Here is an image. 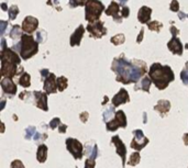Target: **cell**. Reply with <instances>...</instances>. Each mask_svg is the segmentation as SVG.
Listing matches in <instances>:
<instances>
[{
  "label": "cell",
  "instance_id": "1",
  "mask_svg": "<svg viewBox=\"0 0 188 168\" xmlns=\"http://www.w3.org/2000/svg\"><path fill=\"white\" fill-rule=\"evenodd\" d=\"M150 78L159 89H165L174 80V73L169 66H162L161 64H153L150 68Z\"/></svg>",
  "mask_w": 188,
  "mask_h": 168
},
{
  "label": "cell",
  "instance_id": "2",
  "mask_svg": "<svg viewBox=\"0 0 188 168\" xmlns=\"http://www.w3.org/2000/svg\"><path fill=\"white\" fill-rule=\"evenodd\" d=\"M133 65L124 58H117L112 64V70L117 73V80L123 84H130Z\"/></svg>",
  "mask_w": 188,
  "mask_h": 168
},
{
  "label": "cell",
  "instance_id": "3",
  "mask_svg": "<svg viewBox=\"0 0 188 168\" xmlns=\"http://www.w3.org/2000/svg\"><path fill=\"white\" fill-rule=\"evenodd\" d=\"M21 47H20V54L23 60H28V58L32 57L34 54L38 53L39 46H38V42L34 41V38L31 35H27L23 34L21 38Z\"/></svg>",
  "mask_w": 188,
  "mask_h": 168
},
{
  "label": "cell",
  "instance_id": "4",
  "mask_svg": "<svg viewBox=\"0 0 188 168\" xmlns=\"http://www.w3.org/2000/svg\"><path fill=\"white\" fill-rule=\"evenodd\" d=\"M104 11V5L99 0H88L86 3V20L90 23L96 22Z\"/></svg>",
  "mask_w": 188,
  "mask_h": 168
},
{
  "label": "cell",
  "instance_id": "5",
  "mask_svg": "<svg viewBox=\"0 0 188 168\" xmlns=\"http://www.w3.org/2000/svg\"><path fill=\"white\" fill-rule=\"evenodd\" d=\"M127 126V117H125L124 112L119 110L116 113L114 119L109 121L107 123V130L108 131H116L118 127H125Z\"/></svg>",
  "mask_w": 188,
  "mask_h": 168
},
{
  "label": "cell",
  "instance_id": "6",
  "mask_svg": "<svg viewBox=\"0 0 188 168\" xmlns=\"http://www.w3.org/2000/svg\"><path fill=\"white\" fill-rule=\"evenodd\" d=\"M66 147L75 159H80L83 156V145L79 141L75 139H66Z\"/></svg>",
  "mask_w": 188,
  "mask_h": 168
},
{
  "label": "cell",
  "instance_id": "7",
  "mask_svg": "<svg viewBox=\"0 0 188 168\" xmlns=\"http://www.w3.org/2000/svg\"><path fill=\"white\" fill-rule=\"evenodd\" d=\"M133 134H134V139L131 142V147L137 149V151H140L149 143V139L144 136V134H143V132L141 130H135L133 132Z\"/></svg>",
  "mask_w": 188,
  "mask_h": 168
},
{
  "label": "cell",
  "instance_id": "8",
  "mask_svg": "<svg viewBox=\"0 0 188 168\" xmlns=\"http://www.w3.org/2000/svg\"><path fill=\"white\" fill-rule=\"evenodd\" d=\"M18 74L17 65L13 63H9L7 60H1V76L6 78H12Z\"/></svg>",
  "mask_w": 188,
  "mask_h": 168
},
{
  "label": "cell",
  "instance_id": "9",
  "mask_svg": "<svg viewBox=\"0 0 188 168\" xmlns=\"http://www.w3.org/2000/svg\"><path fill=\"white\" fill-rule=\"evenodd\" d=\"M87 30L92 34V36L97 38H100L102 35L107 33V30L104 28V23L102 22H95L92 24H88Z\"/></svg>",
  "mask_w": 188,
  "mask_h": 168
},
{
  "label": "cell",
  "instance_id": "10",
  "mask_svg": "<svg viewBox=\"0 0 188 168\" xmlns=\"http://www.w3.org/2000/svg\"><path fill=\"white\" fill-rule=\"evenodd\" d=\"M111 142L114 144L116 146V151H117V154H119L122 158V165L124 166L125 165V156H127V148H125L124 144L122 143V141L120 139L119 136H114Z\"/></svg>",
  "mask_w": 188,
  "mask_h": 168
},
{
  "label": "cell",
  "instance_id": "11",
  "mask_svg": "<svg viewBox=\"0 0 188 168\" xmlns=\"http://www.w3.org/2000/svg\"><path fill=\"white\" fill-rule=\"evenodd\" d=\"M44 90L46 94H54L57 90V82L55 79V75L50 74L48 77L44 80Z\"/></svg>",
  "mask_w": 188,
  "mask_h": 168
},
{
  "label": "cell",
  "instance_id": "12",
  "mask_svg": "<svg viewBox=\"0 0 188 168\" xmlns=\"http://www.w3.org/2000/svg\"><path fill=\"white\" fill-rule=\"evenodd\" d=\"M38 25H39L38 19H35L33 17H27L24 19L23 23H22V29L27 33H32V32H34L38 29Z\"/></svg>",
  "mask_w": 188,
  "mask_h": 168
},
{
  "label": "cell",
  "instance_id": "13",
  "mask_svg": "<svg viewBox=\"0 0 188 168\" xmlns=\"http://www.w3.org/2000/svg\"><path fill=\"white\" fill-rule=\"evenodd\" d=\"M1 60H7L9 63H13L16 65H19L20 64V58L18 56V54L16 52L11 50H5L1 52Z\"/></svg>",
  "mask_w": 188,
  "mask_h": 168
},
{
  "label": "cell",
  "instance_id": "14",
  "mask_svg": "<svg viewBox=\"0 0 188 168\" xmlns=\"http://www.w3.org/2000/svg\"><path fill=\"white\" fill-rule=\"evenodd\" d=\"M34 97L36 99V107L43 111H47L48 107H47V96H46V94L40 91H34Z\"/></svg>",
  "mask_w": 188,
  "mask_h": 168
},
{
  "label": "cell",
  "instance_id": "15",
  "mask_svg": "<svg viewBox=\"0 0 188 168\" xmlns=\"http://www.w3.org/2000/svg\"><path fill=\"white\" fill-rule=\"evenodd\" d=\"M167 47L169 48V51H172L173 54H177V55H181L183 54V45H181V41L176 36H173V38L167 44Z\"/></svg>",
  "mask_w": 188,
  "mask_h": 168
},
{
  "label": "cell",
  "instance_id": "16",
  "mask_svg": "<svg viewBox=\"0 0 188 168\" xmlns=\"http://www.w3.org/2000/svg\"><path fill=\"white\" fill-rule=\"evenodd\" d=\"M129 101V95H128V91L125 90V89H120V91L112 99V104L114 107H118L122 103H125Z\"/></svg>",
  "mask_w": 188,
  "mask_h": 168
},
{
  "label": "cell",
  "instance_id": "17",
  "mask_svg": "<svg viewBox=\"0 0 188 168\" xmlns=\"http://www.w3.org/2000/svg\"><path fill=\"white\" fill-rule=\"evenodd\" d=\"M1 87H2V90L6 94L15 95L17 92V86L15 85V82H12L11 78H3L1 80Z\"/></svg>",
  "mask_w": 188,
  "mask_h": 168
},
{
  "label": "cell",
  "instance_id": "18",
  "mask_svg": "<svg viewBox=\"0 0 188 168\" xmlns=\"http://www.w3.org/2000/svg\"><path fill=\"white\" fill-rule=\"evenodd\" d=\"M84 27L83 25H79L76 31L73 33V35L70 36V46H75V45H79L80 41H82V38L84 35Z\"/></svg>",
  "mask_w": 188,
  "mask_h": 168
},
{
  "label": "cell",
  "instance_id": "19",
  "mask_svg": "<svg viewBox=\"0 0 188 168\" xmlns=\"http://www.w3.org/2000/svg\"><path fill=\"white\" fill-rule=\"evenodd\" d=\"M151 13H152V9L149 7H142L139 11V15L137 19L141 23H146L151 18Z\"/></svg>",
  "mask_w": 188,
  "mask_h": 168
},
{
  "label": "cell",
  "instance_id": "20",
  "mask_svg": "<svg viewBox=\"0 0 188 168\" xmlns=\"http://www.w3.org/2000/svg\"><path fill=\"white\" fill-rule=\"evenodd\" d=\"M169 109H171V103H169V101H167V100L159 101L156 106L154 107V110L157 111V112H159L162 115L166 114V113L169 111Z\"/></svg>",
  "mask_w": 188,
  "mask_h": 168
},
{
  "label": "cell",
  "instance_id": "21",
  "mask_svg": "<svg viewBox=\"0 0 188 168\" xmlns=\"http://www.w3.org/2000/svg\"><path fill=\"white\" fill-rule=\"evenodd\" d=\"M119 12V5L114 1L110 3V6L108 7V9L106 10V15H114V19H116L117 22H121V18L118 17Z\"/></svg>",
  "mask_w": 188,
  "mask_h": 168
},
{
  "label": "cell",
  "instance_id": "22",
  "mask_svg": "<svg viewBox=\"0 0 188 168\" xmlns=\"http://www.w3.org/2000/svg\"><path fill=\"white\" fill-rule=\"evenodd\" d=\"M46 156H47V147L46 145L42 144L39 146L38 148V153H36V158L40 163H45L46 161Z\"/></svg>",
  "mask_w": 188,
  "mask_h": 168
},
{
  "label": "cell",
  "instance_id": "23",
  "mask_svg": "<svg viewBox=\"0 0 188 168\" xmlns=\"http://www.w3.org/2000/svg\"><path fill=\"white\" fill-rule=\"evenodd\" d=\"M19 84H20V86L24 87V88L30 87V85H31V78H30V75L27 74V73H24V74L20 77Z\"/></svg>",
  "mask_w": 188,
  "mask_h": 168
},
{
  "label": "cell",
  "instance_id": "24",
  "mask_svg": "<svg viewBox=\"0 0 188 168\" xmlns=\"http://www.w3.org/2000/svg\"><path fill=\"white\" fill-rule=\"evenodd\" d=\"M56 82H57V89L60 91H64L66 89V87H67V79H66L65 77H60L56 80Z\"/></svg>",
  "mask_w": 188,
  "mask_h": 168
},
{
  "label": "cell",
  "instance_id": "25",
  "mask_svg": "<svg viewBox=\"0 0 188 168\" xmlns=\"http://www.w3.org/2000/svg\"><path fill=\"white\" fill-rule=\"evenodd\" d=\"M150 86H151V78L150 77H144L141 82V88L144 91H150Z\"/></svg>",
  "mask_w": 188,
  "mask_h": 168
},
{
  "label": "cell",
  "instance_id": "26",
  "mask_svg": "<svg viewBox=\"0 0 188 168\" xmlns=\"http://www.w3.org/2000/svg\"><path fill=\"white\" fill-rule=\"evenodd\" d=\"M140 161V154L139 153H133L130 156V161H129V165L131 166H135L139 164Z\"/></svg>",
  "mask_w": 188,
  "mask_h": 168
},
{
  "label": "cell",
  "instance_id": "27",
  "mask_svg": "<svg viewBox=\"0 0 188 168\" xmlns=\"http://www.w3.org/2000/svg\"><path fill=\"white\" fill-rule=\"evenodd\" d=\"M114 113V107H110L107 111H105L104 114H102V118H104L105 122L108 123V120L110 119V117Z\"/></svg>",
  "mask_w": 188,
  "mask_h": 168
},
{
  "label": "cell",
  "instance_id": "28",
  "mask_svg": "<svg viewBox=\"0 0 188 168\" xmlns=\"http://www.w3.org/2000/svg\"><path fill=\"white\" fill-rule=\"evenodd\" d=\"M111 42L114 44V45H119V44H122L124 42V35L123 34H118V35L114 36L111 38Z\"/></svg>",
  "mask_w": 188,
  "mask_h": 168
},
{
  "label": "cell",
  "instance_id": "29",
  "mask_svg": "<svg viewBox=\"0 0 188 168\" xmlns=\"http://www.w3.org/2000/svg\"><path fill=\"white\" fill-rule=\"evenodd\" d=\"M9 18L10 20H15L16 17L18 15V13H19V9H18L17 6H12L11 8L9 9Z\"/></svg>",
  "mask_w": 188,
  "mask_h": 168
},
{
  "label": "cell",
  "instance_id": "30",
  "mask_svg": "<svg viewBox=\"0 0 188 168\" xmlns=\"http://www.w3.org/2000/svg\"><path fill=\"white\" fill-rule=\"evenodd\" d=\"M147 25H149V29L152 30V31H157V32H159V30L162 29V24L159 23V22H157V21L151 22V23H149Z\"/></svg>",
  "mask_w": 188,
  "mask_h": 168
},
{
  "label": "cell",
  "instance_id": "31",
  "mask_svg": "<svg viewBox=\"0 0 188 168\" xmlns=\"http://www.w3.org/2000/svg\"><path fill=\"white\" fill-rule=\"evenodd\" d=\"M21 35V32H20V28L18 27V25H15V27L12 28L11 30V33H10V38H18L19 36Z\"/></svg>",
  "mask_w": 188,
  "mask_h": 168
},
{
  "label": "cell",
  "instance_id": "32",
  "mask_svg": "<svg viewBox=\"0 0 188 168\" xmlns=\"http://www.w3.org/2000/svg\"><path fill=\"white\" fill-rule=\"evenodd\" d=\"M36 129L34 126H30V127H28L27 130H25V139H31L32 136H34V135L36 134Z\"/></svg>",
  "mask_w": 188,
  "mask_h": 168
},
{
  "label": "cell",
  "instance_id": "33",
  "mask_svg": "<svg viewBox=\"0 0 188 168\" xmlns=\"http://www.w3.org/2000/svg\"><path fill=\"white\" fill-rule=\"evenodd\" d=\"M87 1H88V0H70L69 5H70V7L75 8L76 6H78V5H79V6L86 5Z\"/></svg>",
  "mask_w": 188,
  "mask_h": 168
},
{
  "label": "cell",
  "instance_id": "34",
  "mask_svg": "<svg viewBox=\"0 0 188 168\" xmlns=\"http://www.w3.org/2000/svg\"><path fill=\"white\" fill-rule=\"evenodd\" d=\"M181 82H184V85H186V86H187V85H188V70L184 69L183 72H181Z\"/></svg>",
  "mask_w": 188,
  "mask_h": 168
},
{
  "label": "cell",
  "instance_id": "35",
  "mask_svg": "<svg viewBox=\"0 0 188 168\" xmlns=\"http://www.w3.org/2000/svg\"><path fill=\"white\" fill-rule=\"evenodd\" d=\"M45 32L43 31H40L36 33V42L38 43H41V42H44V40H45Z\"/></svg>",
  "mask_w": 188,
  "mask_h": 168
},
{
  "label": "cell",
  "instance_id": "36",
  "mask_svg": "<svg viewBox=\"0 0 188 168\" xmlns=\"http://www.w3.org/2000/svg\"><path fill=\"white\" fill-rule=\"evenodd\" d=\"M171 10L174 12H178L179 11V3L177 0H173L171 3Z\"/></svg>",
  "mask_w": 188,
  "mask_h": 168
},
{
  "label": "cell",
  "instance_id": "37",
  "mask_svg": "<svg viewBox=\"0 0 188 168\" xmlns=\"http://www.w3.org/2000/svg\"><path fill=\"white\" fill-rule=\"evenodd\" d=\"M11 168H24L21 161H13L11 163Z\"/></svg>",
  "mask_w": 188,
  "mask_h": 168
},
{
  "label": "cell",
  "instance_id": "38",
  "mask_svg": "<svg viewBox=\"0 0 188 168\" xmlns=\"http://www.w3.org/2000/svg\"><path fill=\"white\" fill-rule=\"evenodd\" d=\"M58 124H60V120L58 118H55L50 122V127H51V129H55Z\"/></svg>",
  "mask_w": 188,
  "mask_h": 168
},
{
  "label": "cell",
  "instance_id": "39",
  "mask_svg": "<svg viewBox=\"0 0 188 168\" xmlns=\"http://www.w3.org/2000/svg\"><path fill=\"white\" fill-rule=\"evenodd\" d=\"M97 155H98V147H97V145H95L94 148H92V152L90 153V159L95 161L97 158Z\"/></svg>",
  "mask_w": 188,
  "mask_h": 168
},
{
  "label": "cell",
  "instance_id": "40",
  "mask_svg": "<svg viewBox=\"0 0 188 168\" xmlns=\"http://www.w3.org/2000/svg\"><path fill=\"white\" fill-rule=\"evenodd\" d=\"M85 168H95V161L92 159H87L85 163Z\"/></svg>",
  "mask_w": 188,
  "mask_h": 168
},
{
  "label": "cell",
  "instance_id": "41",
  "mask_svg": "<svg viewBox=\"0 0 188 168\" xmlns=\"http://www.w3.org/2000/svg\"><path fill=\"white\" fill-rule=\"evenodd\" d=\"M129 12H130V10H129L128 7H123L122 8V17L123 18H128L129 17Z\"/></svg>",
  "mask_w": 188,
  "mask_h": 168
},
{
  "label": "cell",
  "instance_id": "42",
  "mask_svg": "<svg viewBox=\"0 0 188 168\" xmlns=\"http://www.w3.org/2000/svg\"><path fill=\"white\" fill-rule=\"evenodd\" d=\"M79 118H80V120H82L83 122H86L87 119H88V112H83L82 114L79 115Z\"/></svg>",
  "mask_w": 188,
  "mask_h": 168
},
{
  "label": "cell",
  "instance_id": "43",
  "mask_svg": "<svg viewBox=\"0 0 188 168\" xmlns=\"http://www.w3.org/2000/svg\"><path fill=\"white\" fill-rule=\"evenodd\" d=\"M41 75H42V77H43V80H45L46 78L48 77V75H50V73H48L47 69H42L41 70Z\"/></svg>",
  "mask_w": 188,
  "mask_h": 168
},
{
  "label": "cell",
  "instance_id": "44",
  "mask_svg": "<svg viewBox=\"0 0 188 168\" xmlns=\"http://www.w3.org/2000/svg\"><path fill=\"white\" fill-rule=\"evenodd\" d=\"M34 141H39V139H42L41 137H46V134H44V135H42V134H40V133H38L36 132V134L34 135Z\"/></svg>",
  "mask_w": 188,
  "mask_h": 168
},
{
  "label": "cell",
  "instance_id": "45",
  "mask_svg": "<svg viewBox=\"0 0 188 168\" xmlns=\"http://www.w3.org/2000/svg\"><path fill=\"white\" fill-rule=\"evenodd\" d=\"M0 25H1V34H3V33H5L6 27H7V22L1 21V22H0Z\"/></svg>",
  "mask_w": 188,
  "mask_h": 168
},
{
  "label": "cell",
  "instance_id": "46",
  "mask_svg": "<svg viewBox=\"0 0 188 168\" xmlns=\"http://www.w3.org/2000/svg\"><path fill=\"white\" fill-rule=\"evenodd\" d=\"M66 129H67V125H65V124L60 125V133H65Z\"/></svg>",
  "mask_w": 188,
  "mask_h": 168
},
{
  "label": "cell",
  "instance_id": "47",
  "mask_svg": "<svg viewBox=\"0 0 188 168\" xmlns=\"http://www.w3.org/2000/svg\"><path fill=\"white\" fill-rule=\"evenodd\" d=\"M171 32H172V34H173L174 36H176L177 33H178V30H177L175 27H172V28H171Z\"/></svg>",
  "mask_w": 188,
  "mask_h": 168
},
{
  "label": "cell",
  "instance_id": "48",
  "mask_svg": "<svg viewBox=\"0 0 188 168\" xmlns=\"http://www.w3.org/2000/svg\"><path fill=\"white\" fill-rule=\"evenodd\" d=\"M143 33H144V31L143 30H141V32H140V34H139V36H137V43H141V40H142V38H143Z\"/></svg>",
  "mask_w": 188,
  "mask_h": 168
},
{
  "label": "cell",
  "instance_id": "49",
  "mask_svg": "<svg viewBox=\"0 0 188 168\" xmlns=\"http://www.w3.org/2000/svg\"><path fill=\"white\" fill-rule=\"evenodd\" d=\"M184 143H185V145H188V134L184 135Z\"/></svg>",
  "mask_w": 188,
  "mask_h": 168
},
{
  "label": "cell",
  "instance_id": "50",
  "mask_svg": "<svg viewBox=\"0 0 188 168\" xmlns=\"http://www.w3.org/2000/svg\"><path fill=\"white\" fill-rule=\"evenodd\" d=\"M1 44H2V51L7 50V48H6V40H5V38H2V40H1Z\"/></svg>",
  "mask_w": 188,
  "mask_h": 168
},
{
  "label": "cell",
  "instance_id": "51",
  "mask_svg": "<svg viewBox=\"0 0 188 168\" xmlns=\"http://www.w3.org/2000/svg\"><path fill=\"white\" fill-rule=\"evenodd\" d=\"M184 17H186V15H184L183 12H179V19L183 20V19H184Z\"/></svg>",
  "mask_w": 188,
  "mask_h": 168
},
{
  "label": "cell",
  "instance_id": "52",
  "mask_svg": "<svg viewBox=\"0 0 188 168\" xmlns=\"http://www.w3.org/2000/svg\"><path fill=\"white\" fill-rule=\"evenodd\" d=\"M1 7H2V10H7V6H6V3H2Z\"/></svg>",
  "mask_w": 188,
  "mask_h": 168
},
{
  "label": "cell",
  "instance_id": "53",
  "mask_svg": "<svg viewBox=\"0 0 188 168\" xmlns=\"http://www.w3.org/2000/svg\"><path fill=\"white\" fill-rule=\"evenodd\" d=\"M119 1H120V2L123 5V3H125V2H127V1H128V0H119Z\"/></svg>",
  "mask_w": 188,
  "mask_h": 168
},
{
  "label": "cell",
  "instance_id": "54",
  "mask_svg": "<svg viewBox=\"0 0 188 168\" xmlns=\"http://www.w3.org/2000/svg\"><path fill=\"white\" fill-rule=\"evenodd\" d=\"M145 122H146V114L144 113V123H145Z\"/></svg>",
  "mask_w": 188,
  "mask_h": 168
},
{
  "label": "cell",
  "instance_id": "55",
  "mask_svg": "<svg viewBox=\"0 0 188 168\" xmlns=\"http://www.w3.org/2000/svg\"><path fill=\"white\" fill-rule=\"evenodd\" d=\"M57 1H58V0H54V2H55V3H57Z\"/></svg>",
  "mask_w": 188,
  "mask_h": 168
},
{
  "label": "cell",
  "instance_id": "56",
  "mask_svg": "<svg viewBox=\"0 0 188 168\" xmlns=\"http://www.w3.org/2000/svg\"><path fill=\"white\" fill-rule=\"evenodd\" d=\"M186 48H188V44H186V46H185Z\"/></svg>",
  "mask_w": 188,
  "mask_h": 168
},
{
  "label": "cell",
  "instance_id": "57",
  "mask_svg": "<svg viewBox=\"0 0 188 168\" xmlns=\"http://www.w3.org/2000/svg\"><path fill=\"white\" fill-rule=\"evenodd\" d=\"M187 17H188V15H187Z\"/></svg>",
  "mask_w": 188,
  "mask_h": 168
}]
</instances>
